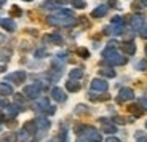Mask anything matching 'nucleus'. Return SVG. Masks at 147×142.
<instances>
[{"instance_id": "nucleus-10", "label": "nucleus", "mask_w": 147, "mask_h": 142, "mask_svg": "<svg viewBox=\"0 0 147 142\" xmlns=\"http://www.w3.org/2000/svg\"><path fill=\"white\" fill-rule=\"evenodd\" d=\"M101 123H102V131L107 134H114L117 131V126L115 125H110V121L107 118H101Z\"/></svg>"}, {"instance_id": "nucleus-2", "label": "nucleus", "mask_w": 147, "mask_h": 142, "mask_svg": "<svg viewBox=\"0 0 147 142\" xmlns=\"http://www.w3.org/2000/svg\"><path fill=\"white\" fill-rule=\"evenodd\" d=\"M80 136H83L88 142H101L102 141V136L99 134V131H96L94 128H90V126H85Z\"/></svg>"}, {"instance_id": "nucleus-32", "label": "nucleus", "mask_w": 147, "mask_h": 142, "mask_svg": "<svg viewBox=\"0 0 147 142\" xmlns=\"http://www.w3.org/2000/svg\"><path fill=\"white\" fill-rule=\"evenodd\" d=\"M58 141H59V142H67V133H66V129H64V131H61Z\"/></svg>"}, {"instance_id": "nucleus-17", "label": "nucleus", "mask_w": 147, "mask_h": 142, "mask_svg": "<svg viewBox=\"0 0 147 142\" xmlns=\"http://www.w3.org/2000/svg\"><path fill=\"white\" fill-rule=\"evenodd\" d=\"M42 8L43 10H59V3L58 2H51V0H47V2H43L42 3Z\"/></svg>"}, {"instance_id": "nucleus-19", "label": "nucleus", "mask_w": 147, "mask_h": 142, "mask_svg": "<svg viewBox=\"0 0 147 142\" xmlns=\"http://www.w3.org/2000/svg\"><path fill=\"white\" fill-rule=\"evenodd\" d=\"M82 77H83V70H82V69H72L69 72V78H70V80H80Z\"/></svg>"}, {"instance_id": "nucleus-7", "label": "nucleus", "mask_w": 147, "mask_h": 142, "mask_svg": "<svg viewBox=\"0 0 147 142\" xmlns=\"http://www.w3.org/2000/svg\"><path fill=\"white\" fill-rule=\"evenodd\" d=\"M134 98V93H133V90H129V88H121L120 91H118V98L117 101L118 102H125V101H129V99Z\"/></svg>"}, {"instance_id": "nucleus-35", "label": "nucleus", "mask_w": 147, "mask_h": 142, "mask_svg": "<svg viewBox=\"0 0 147 142\" xmlns=\"http://www.w3.org/2000/svg\"><path fill=\"white\" fill-rule=\"evenodd\" d=\"M55 112H56V107H50V106H48V109H47V113H48V115H53Z\"/></svg>"}, {"instance_id": "nucleus-5", "label": "nucleus", "mask_w": 147, "mask_h": 142, "mask_svg": "<svg viewBox=\"0 0 147 142\" xmlns=\"http://www.w3.org/2000/svg\"><path fill=\"white\" fill-rule=\"evenodd\" d=\"M107 88H109V85H107V81L102 80V78H93L91 80V90L93 91L104 93V91H107Z\"/></svg>"}, {"instance_id": "nucleus-22", "label": "nucleus", "mask_w": 147, "mask_h": 142, "mask_svg": "<svg viewBox=\"0 0 147 142\" xmlns=\"http://www.w3.org/2000/svg\"><path fill=\"white\" fill-rule=\"evenodd\" d=\"M48 40L50 42H53V43H58V45H61L63 43V37L59 35V34H51V35H48Z\"/></svg>"}, {"instance_id": "nucleus-12", "label": "nucleus", "mask_w": 147, "mask_h": 142, "mask_svg": "<svg viewBox=\"0 0 147 142\" xmlns=\"http://www.w3.org/2000/svg\"><path fill=\"white\" fill-rule=\"evenodd\" d=\"M107 10H109V7H107V5H99L98 8H94V10H93L91 16H93V18H102V16L107 15Z\"/></svg>"}, {"instance_id": "nucleus-8", "label": "nucleus", "mask_w": 147, "mask_h": 142, "mask_svg": "<svg viewBox=\"0 0 147 142\" xmlns=\"http://www.w3.org/2000/svg\"><path fill=\"white\" fill-rule=\"evenodd\" d=\"M51 98L55 99L56 102H64L67 99V96H66V93L63 91V90H61V88H53L51 90Z\"/></svg>"}, {"instance_id": "nucleus-24", "label": "nucleus", "mask_w": 147, "mask_h": 142, "mask_svg": "<svg viewBox=\"0 0 147 142\" xmlns=\"http://www.w3.org/2000/svg\"><path fill=\"white\" fill-rule=\"evenodd\" d=\"M18 136H19V137H18V141H19V142H26L27 139L30 137V134H29V133L26 131V129H24V128H22L21 131L18 133Z\"/></svg>"}, {"instance_id": "nucleus-14", "label": "nucleus", "mask_w": 147, "mask_h": 142, "mask_svg": "<svg viewBox=\"0 0 147 142\" xmlns=\"http://www.w3.org/2000/svg\"><path fill=\"white\" fill-rule=\"evenodd\" d=\"M120 46H121V50L125 51L126 55H129V56L136 53V46H134V43H133V42H125V43H121Z\"/></svg>"}, {"instance_id": "nucleus-31", "label": "nucleus", "mask_w": 147, "mask_h": 142, "mask_svg": "<svg viewBox=\"0 0 147 142\" xmlns=\"http://www.w3.org/2000/svg\"><path fill=\"white\" fill-rule=\"evenodd\" d=\"M139 32H141V37H142V38H147V22L139 29Z\"/></svg>"}, {"instance_id": "nucleus-44", "label": "nucleus", "mask_w": 147, "mask_h": 142, "mask_svg": "<svg viewBox=\"0 0 147 142\" xmlns=\"http://www.w3.org/2000/svg\"><path fill=\"white\" fill-rule=\"evenodd\" d=\"M146 56H147V45H146Z\"/></svg>"}, {"instance_id": "nucleus-23", "label": "nucleus", "mask_w": 147, "mask_h": 142, "mask_svg": "<svg viewBox=\"0 0 147 142\" xmlns=\"http://www.w3.org/2000/svg\"><path fill=\"white\" fill-rule=\"evenodd\" d=\"M99 72H101V75H104V77H109V78H114V77H115V72H114V69H109V67H102V69H101Z\"/></svg>"}, {"instance_id": "nucleus-3", "label": "nucleus", "mask_w": 147, "mask_h": 142, "mask_svg": "<svg viewBox=\"0 0 147 142\" xmlns=\"http://www.w3.org/2000/svg\"><path fill=\"white\" fill-rule=\"evenodd\" d=\"M106 62L110 64V66H123V64H126V58L118 55L117 51H114V53H110V55L106 56Z\"/></svg>"}, {"instance_id": "nucleus-28", "label": "nucleus", "mask_w": 147, "mask_h": 142, "mask_svg": "<svg viewBox=\"0 0 147 142\" xmlns=\"http://www.w3.org/2000/svg\"><path fill=\"white\" fill-rule=\"evenodd\" d=\"M112 26H121V27H123V19H121L120 16H115V18L112 19Z\"/></svg>"}, {"instance_id": "nucleus-18", "label": "nucleus", "mask_w": 147, "mask_h": 142, "mask_svg": "<svg viewBox=\"0 0 147 142\" xmlns=\"http://www.w3.org/2000/svg\"><path fill=\"white\" fill-rule=\"evenodd\" d=\"M24 129H26L27 133H29L30 136H34L37 133V129H38V128H37V123L35 121H27L26 125H24Z\"/></svg>"}, {"instance_id": "nucleus-27", "label": "nucleus", "mask_w": 147, "mask_h": 142, "mask_svg": "<svg viewBox=\"0 0 147 142\" xmlns=\"http://www.w3.org/2000/svg\"><path fill=\"white\" fill-rule=\"evenodd\" d=\"M136 69H139V70H146L147 69V61L146 59H141V61L136 62Z\"/></svg>"}, {"instance_id": "nucleus-26", "label": "nucleus", "mask_w": 147, "mask_h": 142, "mask_svg": "<svg viewBox=\"0 0 147 142\" xmlns=\"http://www.w3.org/2000/svg\"><path fill=\"white\" fill-rule=\"evenodd\" d=\"M16 141H18V137H15V134H11V133L10 134H5L3 137L0 139V142H16Z\"/></svg>"}, {"instance_id": "nucleus-9", "label": "nucleus", "mask_w": 147, "mask_h": 142, "mask_svg": "<svg viewBox=\"0 0 147 142\" xmlns=\"http://www.w3.org/2000/svg\"><path fill=\"white\" fill-rule=\"evenodd\" d=\"M146 24V19H144V16H141V15H134L131 18V27L134 30H139L142 26Z\"/></svg>"}, {"instance_id": "nucleus-34", "label": "nucleus", "mask_w": 147, "mask_h": 142, "mask_svg": "<svg viewBox=\"0 0 147 142\" xmlns=\"http://www.w3.org/2000/svg\"><path fill=\"white\" fill-rule=\"evenodd\" d=\"M21 13L22 11L19 10L18 7H13V10H11V15H15V16H21Z\"/></svg>"}, {"instance_id": "nucleus-21", "label": "nucleus", "mask_w": 147, "mask_h": 142, "mask_svg": "<svg viewBox=\"0 0 147 142\" xmlns=\"http://www.w3.org/2000/svg\"><path fill=\"white\" fill-rule=\"evenodd\" d=\"M35 123H37V128H40V129H48L50 128V120L48 118H38Z\"/></svg>"}, {"instance_id": "nucleus-30", "label": "nucleus", "mask_w": 147, "mask_h": 142, "mask_svg": "<svg viewBox=\"0 0 147 142\" xmlns=\"http://www.w3.org/2000/svg\"><path fill=\"white\" fill-rule=\"evenodd\" d=\"M139 104L144 110H147V96H142V98L139 99Z\"/></svg>"}, {"instance_id": "nucleus-20", "label": "nucleus", "mask_w": 147, "mask_h": 142, "mask_svg": "<svg viewBox=\"0 0 147 142\" xmlns=\"http://www.w3.org/2000/svg\"><path fill=\"white\" fill-rule=\"evenodd\" d=\"M66 88H67V90H69V91L70 93H77L78 91V90H80V85H78L77 83V81H74V80H69V81H67V85H66Z\"/></svg>"}, {"instance_id": "nucleus-15", "label": "nucleus", "mask_w": 147, "mask_h": 142, "mask_svg": "<svg viewBox=\"0 0 147 142\" xmlns=\"http://www.w3.org/2000/svg\"><path fill=\"white\" fill-rule=\"evenodd\" d=\"M34 109H35V110H42V109L47 110L48 109V98H38V101L35 102Z\"/></svg>"}, {"instance_id": "nucleus-45", "label": "nucleus", "mask_w": 147, "mask_h": 142, "mask_svg": "<svg viewBox=\"0 0 147 142\" xmlns=\"http://www.w3.org/2000/svg\"><path fill=\"white\" fill-rule=\"evenodd\" d=\"M24 2H32V0H24Z\"/></svg>"}, {"instance_id": "nucleus-40", "label": "nucleus", "mask_w": 147, "mask_h": 142, "mask_svg": "<svg viewBox=\"0 0 147 142\" xmlns=\"http://www.w3.org/2000/svg\"><path fill=\"white\" fill-rule=\"evenodd\" d=\"M138 139V142H147V139L144 137V136H141V137H136Z\"/></svg>"}, {"instance_id": "nucleus-6", "label": "nucleus", "mask_w": 147, "mask_h": 142, "mask_svg": "<svg viewBox=\"0 0 147 142\" xmlns=\"http://www.w3.org/2000/svg\"><path fill=\"white\" fill-rule=\"evenodd\" d=\"M26 72H22V70H18V72H13V73H10V75H7V80H10V81H13V83H16V85H21L22 81L26 80Z\"/></svg>"}, {"instance_id": "nucleus-43", "label": "nucleus", "mask_w": 147, "mask_h": 142, "mask_svg": "<svg viewBox=\"0 0 147 142\" xmlns=\"http://www.w3.org/2000/svg\"><path fill=\"white\" fill-rule=\"evenodd\" d=\"M0 42H3V35H0Z\"/></svg>"}, {"instance_id": "nucleus-11", "label": "nucleus", "mask_w": 147, "mask_h": 142, "mask_svg": "<svg viewBox=\"0 0 147 142\" xmlns=\"http://www.w3.org/2000/svg\"><path fill=\"white\" fill-rule=\"evenodd\" d=\"M19 112H21V107H19L18 104H11V106L5 107V115H7V117H16Z\"/></svg>"}, {"instance_id": "nucleus-39", "label": "nucleus", "mask_w": 147, "mask_h": 142, "mask_svg": "<svg viewBox=\"0 0 147 142\" xmlns=\"http://www.w3.org/2000/svg\"><path fill=\"white\" fill-rule=\"evenodd\" d=\"M80 55L86 58V56H88V51H86V50H80Z\"/></svg>"}, {"instance_id": "nucleus-1", "label": "nucleus", "mask_w": 147, "mask_h": 142, "mask_svg": "<svg viewBox=\"0 0 147 142\" xmlns=\"http://www.w3.org/2000/svg\"><path fill=\"white\" fill-rule=\"evenodd\" d=\"M75 19L74 18H66V16H50L48 18V24L51 26H63V27H70V26L75 24Z\"/></svg>"}, {"instance_id": "nucleus-4", "label": "nucleus", "mask_w": 147, "mask_h": 142, "mask_svg": "<svg viewBox=\"0 0 147 142\" xmlns=\"http://www.w3.org/2000/svg\"><path fill=\"white\" fill-rule=\"evenodd\" d=\"M40 93H42V88L38 86V85H27V86L24 88V94L30 99H37L40 96Z\"/></svg>"}, {"instance_id": "nucleus-25", "label": "nucleus", "mask_w": 147, "mask_h": 142, "mask_svg": "<svg viewBox=\"0 0 147 142\" xmlns=\"http://www.w3.org/2000/svg\"><path fill=\"white\" fill-rule=\"evenodd\" d=\"M70 3H72L74 8H85L86 7V2L85 0H70Z\"/></svg>"}, {"instance_id": "nucleus-16", "label": "nucleus", "mask_w": 147, "mask_h": 142, "mask_svg": "<svg viewBox=\"0 0 147 142\" xmlns=\"http://www.w3.org/2000/svg\"><path fill=\"white\" fill-rule=\"evenodd\" d=\"M0 94H3V96H10V94H13V86L11 85H8V83H0Z\"/></svg>"}, {"instance_id": "nucleus-38", "label": "nucleus", "mask_w": 147, "mask_h": 142, "mask_svg": "<svg viewBox=\"0 0 147 142\" xmlns=\"http://www.w3.org/2000/svg\"><path fill=\"white\" fill-rule=\"evenodd\" d=\"M77 142H88L86 139L83 137V136H78V139H77Z\"/></svg>"}, {"instance_id": "nucleus-42", "label": "nucleus", "mask_w": 147, "mask_h": 142, "mask_svg": "<svg viewBox=\"0 0 147 142\" xmlns=\"http://www.w3.org/2000/svg\"><path fill=\"white\" fill-rule=\"evenodd\" d=\"M5 2H7V0H0V7H2V5L5 3Z\"/></svg>"}, {"instance_id": "nucleus-13", "label": "nucleus", "mask_w": 147, "mask_h": 142, "mask_svg": "<svg viewBox=\"0 0 147 142\" xmlns=\"http://www.w3.org/2000/svg\"><path fill=\"white\" fill-rule=\"evenodd\" d=\"M0 26H2L5 30H8V32H13V30L16 29V24L11 21V19H8V18H2V19H0Z\"/></svg>"}, {"instance_id": "nucleus-37", "label": "nucleus", "mask_w": 147, "mask_h": 142, "mask_svg": "<svg viewBox=\"0 0 147 142\" xmlns=\"http://www.w3.org/2000/svg\"><path fill=\"white\" fill-rule=\"evenodd\" d=\"M15 101L16 102H22V96L21 94H15Z\"/></svg>"}, {"instance_id": "nucleus-41", "label": "nucleus", "mask_w": 147, "mask_h": 142, "mask_svg": "<svg viewBox=\"0 0 147 142\" xmlns=\"http://www.w3.org/2000/svg\"><path fill=\"white\" fill-rule=\"evenodd\" d=\"M141 3H142L144 7H147V0H141Z\"/></svg>"}, {"instance_id": "nucleus-36", "label": "nucleus", "mask_w": 147, "mask_h": 142, "mask_svg": "<svg viewBox=\"0 0 147 142\" xmlns=\"http://www.w3.org/2000/svg\"><path fill=\"white\" fill-rule=\"evenodd\" d=\"M106 142H120V139H117V137H107Z\"/></svg>"}, {"instance_id": "nucleus-29", "label": "nucleus", "mask_w": 147, "mask_h": 142, "mask_svg": "<svg viewBox=\"0 0 147 142\" xmlns=\"http://www.w3.org/2000/svg\"><path fill=\"white\" fill-rule=\"evenodd\" d=\"M45 55H47V50L45 48H40V50L35 51V58H43Z\"/></svg>"}, {"instance_id": "nucleus-46", "label": "nucleus", "mask_w": 147, "mask_h": 142, "mask_svg": "<svg viewBox=\"0 0 147 142\" xmlns=\"http://www.w3.org/2000/svg\"><path fill=\"white\" fill-rule=\"evenodd\" d=\"M0 129H2V126H0Z\"/></svg>"}, {"instance_id": "nucleus-33", "label": "nucleus", "mask_w": 147, "mask_h": 142, "mask_svg": "<svg viewBox=\"0 0 147 142\" xmlns=\"http://www.w3.org/2000/svg\"><path fill=\"white\" fill-rule=\"evenodd\" d=\"M75 112H77V113H85V112H86V106H83V104L77 106V107H75Z\"/></svg>"}]
</instances>
